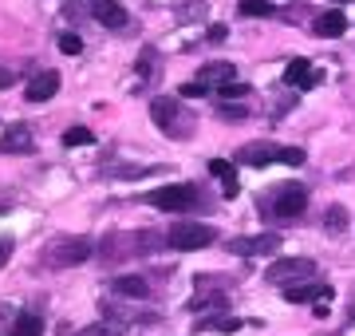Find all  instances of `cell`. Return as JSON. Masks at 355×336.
<instances>
[{
	"label": "cell",
	"mask_w": 355,
	"mask_h": 336,
	"mask_svg": "<svg viewBox=\"0 0 355 336\" xmlns=\"http://www.w3.org/2000/svg\"><path fill=\"white\" fill-rule=\"evenodd\" d=\"M150 119L170 135V139H190L193 127H198V119L178 103V99H150Z\"/></svg>",
	"instance_id": "cell-1"
},
{
	"label": "cell",
	"mask_w": 355,
	"mask_h": 336,
	"mask_svg": "<svg viewBox=\"0 0 355 336\" xmlns=\"http://www.w3.org/2000/svg\"><path fill=\"white\" fill-rule=\"evenodd\" d=\"M91 253H95L91 237H60L44 249V265L48 269H71V265H83Z\"/></svg>",
	"instance_id": "cell-2"
},
{
	"label": "cell",
	"mask_w": 355,
	"mask_h": 336,
	"mask_svg": "<svg viewBox=\"0 0 355 336\" xmlns=\"http://www.w3.org/2000/svg\"><path fill=\"white\" fill-rule=\"evenodd\" d=\"M214 226H202V221H178L174 230L166 233V246L170 249H182V253H190V249H205L214 246Z\"/></svg>",
	"instance_id": "cell-3"
},
{
	"label": "cell",
	"mask_w": 355,
	"mask_h": 336,
	"mask_svg": "<svg viewBox=\"0 0 355 336\" xmlns=\"http://www.w3.org/2000/svg\"><path fill=\"white\" fill-rule=\"evenodd\" d=\"M316 273V261L312 258H280L265 269V281L268 285H292V281H304Z\"/></svg>",
	"instance_id": "cell-4"
},
{
	"label": "cell",
	"mask_w": 355,
	"mask_h": 336,
	"mask_svg": "<svg viewBox=\"0 0 355 336\" xmlns=\"http://www.w3.org/2000/svg\"><path fill=\"white\" fill-rule=\"evenodd\" d=\"M146 202L158 206V210H190V206H198V186H190V182H174V186H162V190L146 194Z\"/></svg>",
	"instance_id": "cell-5"
},
{
	"label": "cell",
	"mask_w": 355,
	"mask_h": 336,
	"mask_svg": "<svg viewBox=\"0 0 355 336\" xmlns=\"http://www.w3.org/2000/svg\"><path fill=\"white\" fill-rule=\"evenodd\" d=\"M280 249V233H257V237H233L229 242V253L237 258H268Z\"/></svg>",
	"instance_id": "cell-6"
},
{
	"label": "cell",
	"mask_w": 355,
	"mask_h": 336,
	"mask_svg": "<svg viewBox=\"0 0 355 336\" xmlns=\"http://www.w3.org/2000/svg\"><path fill=\"white\" fill-rule=\"evenodd\" d=\"M277 194V214L280 218H300L308 210V190L300 186V182H288V186H280V190H272Z\"/></svg>",
	"instance_id": "cell-7"
},
{
	"label": "cell",
	"mask_w": 355,
	"mask_h": 336,
	"mask_svg": "<svg viewBox=\"0 0 355 336\" xmlns=\"http://www.w3.org/2000/svg\"><path fill=\"white\" fill-rule=\"evenodd\" d=\"M55 91H60V72L44 67V72H36V76L28 79L24 95H28V103H44V99H51Z\"/></svg>",
	"instance_id": "cell-8"
},
{
	"label": "cell",
	"mask_w": 355,
	"mask_h": 336,
	"mask_svg": "<svg viewBox=\"0 0 355 336\" xmlns=\"http://www.w3.org/2000/svg\"><path fill=\"white\" fill-rule=\"evenodd\" d=\"M91 16H95L103 28H111V32L127 28V8H123L119 0H91Z\"/></svg>",
	"instance_id": "cell-9"
},
{
	"label": "cell",
	"mask_w": 355,
	"mask_h": 336,
	"mask_svg": "<svg viewBox=\"0 0 355 336\" xmlns=\"http://www.w3.org/2000/svg\"><path fill=\"white\" fill-rule=\"evenodd\" d=\"M280 146H272V142H249V146H241L237 151V162H245V167H268V162H277Z\"/></svg>",
	"instance_id": "cell-10"
},
{
	"label": "cell",
	"mask_w": 355,
	"mask_h": 336,
	"mask_svg": "<svg viewBox=\"0 0 355 336\" xmlns=\"http://www.w3.org/2000/svg\"><path fill=\"white\" fill-rule=\"evenodd\" d=\"M312 32L324 36V40H336V36L347 32V16H343L340 8H328V12H320L316 20H312Z\"/></svg>",
	"instance_id": "cell-11"
},
{
	"label": "cell",
	"mask_w": 355,
	"mask_h": 336,
	"mask_svg": "<svg viewBox=\"0 0 355 336\" xmlns=\"http://www.w3.org/2000/svg\"><path fill=\"white\" fill-rule=\"evenodd\" d=\"M233 79H237V67L225 64V60H217V64H205L202 72H198V83H205L209 91L221 87V83H233Z\"/></svg>",
	"instance_id": "cell-12"
},
{
	"label": "cell",
	"mask_w": 355,
	"mask_h": 336,
	"mask_svg": "<svg viewBox=\"0 0 355 336\" xmlns=\"http://www.w3.org/2000/svg\"><path fill=\"white\" fill-rule=\"evenodd\" d=\"M32 131L28 127H8L4 135H0V151L4 155H24V151H32Z\"/></svg>",
	"instance_id": "cell-13"
},
{
	"label": "cell",
	"mask_w": 355,
	"mask_h": 336,
	"mask_svg": "<svg viewBox=\"0 0 355 336\" xmlns=\"http://www.w3.org/2000/svg\"><path fill=\"white\" fill-rule=\"evenodd\" d=\"M209 174L221 182L225 198H237V194H241V186H237V170H233V162H229V158H214V162H209Z\"/></svg>",
	"instance_id": "cell-14"
},
{
	"label": "cell",
	"mask_w": 355,
	"mask_h": 336,
	"mask_svg": "<svg viewBox=\"0 0 355 336\" xmlns=\"http://www.w3.org/2000/svg\"><path fill=\"white\" fill-rule=\"evenodd\" d=\"M284 297H288L292 305H304V301H312V297H316L320 305H328L331 285H292V289H284Z\"/></svg>",
	"instance_id": "cell-15"
},
{
	"label": "cell",
	"mask_w": 355,
	"mask_h": 336,
	"mask_svg": "<svg viewBox=\"0 0 355 336\" xmlns=\"http://www.w3.org/2000/svg\"><path fill=\"white\" fill-rule=\"evenodd\" d=\"M284 79H288L292 87H304V91L320 83V76L312 72V64H308V60H292V64L284 67Z\"/></svg>",
	"instance_id": "cell-16"
},
{
	"label": "cell",
	"mask_w": 355,
	"mask_h": 336,
	"mask_svg": "<svg viewBox=\"0 0 355 336\" xmlns=\"http://www.w3.org/2000/svg\"><path fill=\"white\" fill-rule=\"evenodd\" d=\"M114 293L119 297H130V301H146L150 297V285H146V277H119L114 281Z\"/></svg>",
	"instance_id": "cell-17"
},
{
	"label": "cell",
	"mask_w": 355,
	"mask_h": 336,
	"mask_svg": "<svg viewBox=\"0 0 355 336\" xmlns=\"http://www.w3.org/2000/svg\"><path fill=\"white\" fill-rule=\"evenodd\" d=\"M249 99H217V115L221 119H249Z\"/></svg>",
	"instance_id": "cell-18"
},
{
	"label": "cell",
	"mask_w": 355,
	"mask_h": 336,
	"mask_svg": "<svg viewBox=\"0 0 355 336\" xmlns=\"http://www.w3.org/2000/svg\"><path fill=\"white\" fill-rule=\"evenodd\" d=\"M214 95H217V99H253V87L233 79V83H221V87L214 91Z\"/></svg>",
	"instance_id": "cell-19"
},
{
	"label": "cell",
	"mask_w": 355,
	"mask_h": 336,
	"mask_svg": "<svg viewBox=\"0 0 355 336\" xmlns=\"http://www.w3.org/2000/svg\"><path fill=\"white\" fill-rule=\"evenodd\" d=\"M324 226H328V233H343V230H347V210H343V206H328Z\"/></svg>",
	"instance_id": "cell-20"
},
{
	"label": "cell",
	"mask_w": 355,
	"mask_h": 336,
	"mask_svg": "<svg viewBox=\"0 0 355 336\" xmlns=\"http://www.w3.org/2000/svg\"><path fill=\"white\" fill-rule=\"evenodd\" d=\"M40 333H44V321H40L36 312H24L16 321V336H40Z\"/></svg>",
	"instance_id": "cell-21"
},
{
	"label": "cell",
	"mask_w": 355,
	"mask_h": 336,
	"mask_svg": "<svg viewBox=\"0 0 355 336\" xmlns=\"http://www.w3.org/2000/svg\"><path fill=\"white\" fill-rule=\"evenodd\" d=\"M237 12H241V16H272L277 8H272L268 0H241V4H237Z\"/></svg>",
	"instance_id": "cell-22"
},
{
	"label": "cell",
	"mask_w": 355,
	"mask_h": 336,
	"mask_svg": "<svg viewBox=\"0 0 355 336\" xmlns=\"http://www.w3.org/2000/svg\"><path fill=\"white\" fill-rule=\"evenodd\" d=\"M55 44H60V52H64V56H79V52H83V40H79L76 32H60Z\"/></svg>",
	"instance_id": "cell-23"
},
{
	"label": "cell",
	"mask_w": 355,
	"mask_h": 336,
	"mask_svg": "<svg viewBox=\"0 0 355 336\" xmlns=\"http://www.w3.org/2000/svg\"><path fill=\"white\" fill-rule=\"evenodd\" d=\"M64 142L67 146H87V142H95V131H87V127H71L64 135Z\"/></svg>",
	"instance_id": "cell-24"
},
{
	"label": "cell",
	"mask_w": 355,
	"mask_h": 336,
	"mask_svg": "<svg viewBox=\"0 0 355 336\" xmlns=\"http://www.w3.org/2000/svg\"><path fill=\"white\" fill-rule=\"evenodd\" d=\"M202 324V328H221V333H237V328H241V321H237V317H221V321H217V317H209V321H198Z\"/></svg>",
	"instance_id": "cell-25"
},
{
	"label": "cell",
	"mask_w": 355,
	"mask_h": 336,
	"mask_svg": "<svg viewBox=\"0 0 355 336\" xmlns=\"http://www.w3.org/2000/svg\"><path fill=\"white\" fill-rule=\"evenodd\" d=\"M277 162H284V167H300V162H304V151H300V146H280Z\"/></svg>",
	"instance_id": "cell-26"
},
{
	"label": "cell",
	"mask_w": 355,
	"mask_h": 336,
	"mask_svg": "<svg viewBox=\"0 0 355 336\" xmlns=\"http://www.w3.org/2000/svg\"><path fill=\"white\" fill-rule=\"evenodd\" d=\"M154 64H158V56L146 48V52L139 56V76H158V67H154Z\"/></svg>",
	"instance_id": "cell-27"
},
{
	"label": "cell",
	"mask_w": 355,
	"mask_h": 336,
	"mask_svg": "<svg viewBox=\"0 0 355 336\" xmlns=\"http://www.w3.org/2000/svg\"><path fill=\"white\" fill-rule=\"evenodd\" d=\"M205 83H198V79H193V83H186V87H182V99H193V95H205Z\"/></svg>",
	"instance_id": "cell-28"
},
{
	"label": "cell",
	"mask_w": 355,
	"mask_h": 336,
	"mask_svg": "<svg viewBox=\"0 0 355 336\" xmlns=\"http://www.w3.org/2000/svg\"><path fill=\"white\" fill-rule=\"evenodd\" d=\"M8 253H12V237H0V269L8 265Z\"/></svg>",
	"instance_id": "cell-29"
},
{
	"label": "cell",
	"mask_w": 355,
	"mask_h": 336,
	"mask_svg": "<svg viewBox=\"0 0 355 336\" xmlns=\"http://www.w3.org/2000/svg\"><path fill=\"white\" fill-rule=\"evenodd\" d=\"M76 336H114V328H103V324H91V328H83V333Z\"/></svg>",
	"instance_id": "cell-30"
},
{
	"label": "cell",
	"mask_w": 355,
	"mask_h": 336,
	"mask_svg": "<svg viewBox=\"0 0 355 336\" xmlns=\"http://www.w3.org/2000/svg\"><path fill=\"white\" fill-rule=\"evenodd\" d=\"M225 36H229V28H225V24H214V28H209V40H214V44H221Z\"/></svg>",
	"instance_id": "cell-31"
},
{
	"label": "cell",
	"mask_w": 355,
	"mask_h": 336,
	"mask_svg": "<svg viewBox=\"0 0 355 336\" xmlns=\"http://www.w3.org/2000/svg\"><path fill=\"white\" fill-rule=\"evenodd\" d=\"M12 79H16L12 72H0V87H8V83H12Z\"/></svg>",
	"instance_id": "cell-32"
},
{
	"label": "cell",
	"mask_w": 355,
	"mask_h": 336,
	"mask_svg": "<svg viewBox=\"0 0 355 336\" xmlns=\"http://www.w3.org/2000/svg\"><path fill=\"white\" fill-rule=\"evenodd\" d=\"M331 4H347V0H331Z\"/></svg>",
	"instance_id": "cell-33"
}]
</instances>
